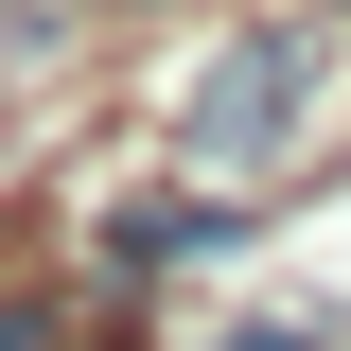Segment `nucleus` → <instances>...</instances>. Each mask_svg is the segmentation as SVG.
Here are the masks:
<instances>
[{
	"instance_id": "1",
	"label": "nucleus",
	"mask_w": 351,
	"mask_h": 351,
	"mask_svg": "<svg viewBox=\"0 0 351 351\" xmlns=\"http://www.w3.org/2000/svg\"><path fill=\"white\" fill-rule=\"evenodd\" d=\"M316 88H334V18H246L211 71L176 88V123H158V141H176L193 176H228V193H246V176H281V158H299Z\"/></svg>"
},
{
	"instance_id": "2",
	"label": "nucleus",
	"mask_w": 351,
	"mask_h": 351,
	"mask_svg": "<svg viewBox=\"0 0 351 351\" xmlns=\"http://www.w3.org/2000/svg\"><path fill=\"white\" fill-rule=\"evenodd\" d=\"M211 246H246V193H123L106 246H88V281L141 299V281H176V263H211Z\"/></svg>"
},
{
	"instance_id": "3",
	"label": "nucleus",
	"mask_w": 351,
	"mask_h": 351,
	"mask_svg": "<svg viewBox=\"0 0 351 351\" xmlns=\"http://www.w3.org/2000/svg\"><path fill=\"white\" fill-rule=\"evenodd\" d=\"M0 351H71V299L53 281H0Z\"/></svg>"
},
{
	"instance_id": "4",
	"label": "nucleus",
	"mask_w": 351,
	"mask_h": 351,
	"mask_svg": "<svg viewBox=\"0 0 351 351\" xmlns=\"http://www.w3.org/2000/svg\"><path fill=\"white\" fill-rule=\"evenodd\" d=\"M211 351H334V316H228Z\"/></svg>"
},
{
	"instance_id": "5",
	"label": "nucleus",
	"mask_w": 351,
	"mask_h": 351,
	"mask_svg": "<svg viewBox=\"0 0 351 351\" xmlns=\"http://www.w3.org/2000/svg\"><path fill=\"white\" fill-rule=\"evenodd\" d=\"M106 18H176V0H106Z\"/></svg>"
},
{
	"instance_id": "6",
	"label": "nucleus",
	"mask_w": 351,
	"mask_h": 351,
	"mask_svg": "<svg viewBox=\"0 0 351 351\" xmlns=\"http://www.w3.org/2000/svg\"><path fill=\"white\" fill-rule=\"evenodd\" d=\"M88 351H141V334H88Z\"/></svg>"
}]
</instances>
